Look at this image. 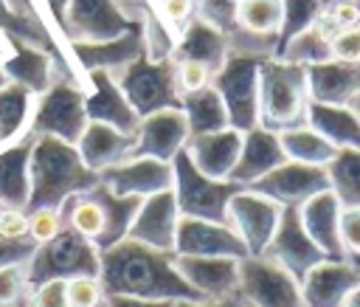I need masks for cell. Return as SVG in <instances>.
Here are the masks:
<instances>
[{"label": "cell", "instance_id": "obj_1", "mask_svg": "<svg viewBox=\"0 0 360 307\" xmlns=\"http://www.w3.org/2000/svg\"><path fill=\"white\" fill-rule=\"evenodd\" d=\"M98 253V282L107 296H132L149 301L200 299L180 276L172 251H158L124 237Z\"/></svg>", "mask_w": 360, "mask_h": 307}, {"label": "cell", "instance_id": "obj_2", "mask_svg": "<svg viewBox=\"0 0 360 307\" xmlns=\"http://www.w3.org/2000/svg\"><path fill=\"white\" fill-rule=\"evenodd\" d=\"M28 180H31L28 208H39V206L62 208L65 200L96 186L98 175L84 166L76 144L51 135H31Z\"/></svg>", "mask_w": 360, "mask_h": 307}, {"label": "cell", "instance_id": "obj_3", "mask_svg": "<svg viewBox=\"0 0 360 307\" xmlns=\"http://www.w3.org/2000/svg\"><path fill=\"white\" fill-rule=\"evenodd\" d=\"M309 93L304 65L267 56L259 68V124L281 132L307 121Z\"/></svg>", "mask_w": 360, "mask_h": 307}, {"label": "cell", "instance_id": "obj_4", "mask_svg": "<svg viewBox=\"0 0 360 307\" xmlns=\"http://www.w3.org/2000/svg\"><path fill=\"white\" fill-rule=\"evenodd\" d=\"M84 127H87L84 84L56 76L42 93L34 96L28 135H51V138L76 144Z\"/></svg>", "mask_w": 360, "mask_h": 307}, {"label": "cell", "instance_id": "obj_5", "mask_svg": "<svg viewBox=\"0 0 360 307\" xmlns=\"http://www.w3.org/2000/svg\"><path fill=\"white\" fill-rule=\"evenodd\" d=\"M264 59L267 56L228 51L225 62L217 68L211 79L214 90L225 104L231 127L239 132L259 124V68Z\"/></svg>", "mask_w": 360, "mask_h": 307}, {"label": "cell", "instance_id": "obj_6", "mask_svg": "<svg viewBox=\"0 0 360 307\" xmlns=\"http://www.w3.org/2000/svg\"><path fill=\"white\" fill-rule=\"evenodd\" d=\"M98 248L70 231H59L51 242L37 245L31 259L25 262V276H28V290L34 284L51 282V279H73V276H98Z\"/></svg>", "mask_w": 360, "mask_h": 307}, {"label": "cell", "instance_id": "obj_7", "mask_svg": "<svg viewBox=\"0 0 360 307\" xmlns=\"http://www.w3.org/2000/svg\"><path fill=\"white\" fill-rule=\"evenodd\" d=\"M172 192H174L180 217L225 223L228 200L239 192V186L231 180H214V177L202 175L188 161V155L180 152L172 161Z\"/></svg>", "mask_w": 360, "mask_h": 307}, {"label": "cell", "instance_id": "obj_8", "mask_svg": "<svg viewBox=\"0 0 360 307\" xmlns=\"http://www.w3.org/2000/svg\"><path fill=\"white\" fill-rule=\"evenodd\" d=\"M118 87L138 115H149L163 107H180V90L174 82V59L138 56L115 70Z\"/></svg>", "mask_w": 360, "mask_h": 307}, {"label": "cell", "instance_id": "obj_9", "mask_svg": "<svg viewBox=\"0 0 360 307\" xmlns=\"http://www.w3.org/2000/svg\"><path fill=\"white\" fill-rule=\"evenodd\" d=\"M239 299L250 307H304L301 282L264 253L239 259Z\"/></svg>", "mask_w": 360, "mask_h": 307}, {"label": "cell", "instance_id": "obj_10", "mask_svg": "<svg viewBox=\"0 0 360 307\" xmlns=\"http://www.w3.org/2000/svg\"><path fill=\"white\" fill-rule=\"evenodd\" d=\"M138 20H132L115 0H68L59 31L70 42H107L127 34Z\"/></svg>", "mask_w": 360, "mask_h": 307}, {"label": "cell", "instance_id": "obj_11", "mask_svg": "<svg viewBox=\"0 0 360 307\" xmlns=\"http://www.w3.org/2000/svg\"><path fill=\"white\" fill-rule=\"evenodd\" d=\"M278 217H281L278 203L267 200L264 194H259L253 189H239L228 200L225 223L236 231V237L248 248V256H259V253H264L267 242L273 239Z\"/></svg>", "mask_w": 360, "mask_h": 307}, {"label": "cell", "instance_id": "obj_12", "mask_svg": "<svg viewBox=\"0 0 360 307\" xmlns=\"http://www.w3.org/2000/svg\"><path fill=\"white\" fill-rule=\"evenodd\" d=\"M248 189L264 194L267 200L278 203L281 208H290V206L298 208L301 203H307L318 192H326L329 189V177H326V166H309V163H298V161H284V163H278L273 172H267L264 177H259Z\"/></svg>", "mask_w": 360, "mask_h": 307}, {"label": "cell", "instance_id": "obj_13", "mask_svg": "<svg viewBox=\"0 0 360 307\" xmlns=\"http://www.w3.org/2000/svg\"><path fill=\"white\" fill-rule=\"evenodd\" d=\"M264 256L276 259L284 270H290L298 282L318 265L323 262V251L312 242V237L304 231L301 225V217H298V208L290 206V208H281V217H278V225L273 231V239L267 242L264 248Z\"/></svg>", "mask_w": 360, "mask_h": 307}, {"label": "cell", "instance_id": "obj_14", "mask_svg": "<svg viewBox=\"0 0 360 307\" xmlns=\"http://www.w3.org/2000/svg\"><path fill=\"white\" fill-rule=\"evenodd\" d=\"M98 183L110 189L118 197H149L158 192L172 189V163L149 158V155H132L98 175Z\"/></svg>", "mask_w": 360, "mask_h": 307}, {"label": "cell", "instance_id": "obj_15", "mask_svg": "<svg viewBox=\"0 0 360 307\" xmlns=\"http://www.w3.org/2000/svg\"><path fill=\"white\" fill-rule=\"evenodd\" d=\"M174 256H231L245 259L248 248L228 223L180 217L174 231Z\"/></svg>", "mask_w": 360, "mask_h": 307}, {"label": "cell", "instance_id": "obj_16", "mask_svg": "<svg viewBox=\"0 0 360 307\" xmlns=\"http://www.w3.org/2000/svg\"><path fill=\"white\" fill-rule=\"evenodd\" d=\"M191 132L186 124V115L180 107H163L149 115H141L135 130V152L132 155H149L158 161L172 163L188 144Z\"/></svg>", "mask_w": 360, "mask_h": 307}, {"label": "cell", "instance_id": "obj_17", "mask_svg": "<svg viewBox=\"0 0 360 307\" xmlns=\"http://www.w3.org/2000/svg\"><path fill=\"white\" fill-rule=\"evenodd\" d=\"M84 110L87 121L110 124L127 135H135L141 115L129 107L127 96L118 87L115 73L110 70H87L84 73Z\"/></svg>", "mask_w": 360, "mask_h": 307}, {"label": "cell", "instance_id": "obj_18", "mask_svg": "<svg viewBox=\"0 0 360 307\" xmlns=\"http://www.w3.org/2000/svg\"><path fill=\"white\" fill-rule=\"evenodd\" d=\"M357 284L360 265L354 259H323L301 279V301L304 307H343Z\"/></svg>", "mask_w": 360, "mask_h": 307}, {"label": "cell", "instance_id": "obj_19", "mask_svg": "<svg viewBox=\"0 0 360 307\" xmlns=\"http://www.w3.org/2000/svg\"><path fill=\"white\" fill-rule=\"evenodd\" d=\"M186 284L200 299L239 296V259L231 256H174Z\"/></svg>", "mask_w": 360, "mask_h": 307}, {"label": "cell", "instance_id": "obj_20", "mask_svg": "<svg viewBox=\"0 0 360 307\" xmlns=\"http://www.w3.org/2000/svg\"><path fill=\"white\" fill-rule=\"evenodd\" d=\"M177 220H180V211H177L174 192L166 189V192H158V194H149V197L141 200L127 237L135 239V242H143L149 248L174 253Z\"/></svg>", "mask_w": 360, "mask_h": 307}, {"label": "cell", "instance_id": "obj_21", "mask_svg": "<svg viewBox=\"0 0 360 307\" xmlns=\"http://www.w3.org/2000/svg\"><path fill=\"white\" fill-rule=\"evenodd\" d=\"M309 101L318 104H352L360 96V62L323 59L304 68Z\"/></svg>", "mask_w": 360, "mask_h": 307}, {"label": "cell", "instance_id": "obj_22", "mask_svg": "<svg viewBox=\"0 0 360 307\" xmlns=\"http://www.w3.org/2000/svg\"><path fill=\"white\" fill-rule=\"evenodd\" d=\"M239 149H242V132L233 127H225L217 132L191 135L183 152L202 175L214 180H231V172L239 161Z\"/></svg>", "mask_w": 360, "mask_h": 307}, {"label": "cell", "instance_id": "obj_23", "mask_svg": "<svg viewBox=\"0 0 360 307\" xmlns=\"http://www.w3.org/2000/svg\"><path fill=\"white\" fill-rule=\"evenodd\" d=\"M284 161L287 158L281 152L278 132L256 124V127L242 132V149H239V161L231 172V183H236L239 189H248Z\"/></svg>", "mask_w": 360, "mask_h": 307}, {"label": "cell", "instance_id": "obj_24", "mask_svg": "<svg viewBox=\"0 0 360 307\" xmlns=\"http://www.w3.org/2000/svg\"><path fill=\"white\" fill-rule=\"evenodd\" d=\"M76 149L84 161V166L96 175H101L104 169L132 158L135 152V135H127L110 124L101 121H87L84 132L76 141Z\"/></svg>", "mask_w": 360, "mask_h": 307}, {"label": "cell", "instance_id": "obj_25", "mask_svg": "<svg viewBox=\"0 0 360 307\" xmlns=\"http://www.w3.org/2000/svg\"><path fill=\"white\" fill-rule=\"evenodd\" d=\"M0 68H3V73H6L8 82L31 90L34 96L42 93L59 76L51 54L45 48L31 45V42H22V39H8V54L3 56Z\"/></svg>", "mask_w": 360, "mask_h": 307}, {"label": "cell", "instance_id": "obj_26", "mask_svg": "<svg viewBox=\"0 0 360 307\" xmlns=\"http://www.w3.org/2000/svg\"><path fill=\"white\" fill-rule=\"evenodd\" d=\"M340 200L326 189L309 197L307 203L298 206V217L304 231L312 237V242L323 251L326 259H346L340 248V234H338V220H340Z\"/></svg>", "mask_w": 360, "mask_h": 307}, {"label": "cell", "instance_id": "obj_27", "mask_svg": "<svg viewBox=\"0 0 360 307\" xmlns=\"http://www.w3.org/2000/svg\"><path fill=\"white\" fill-rule=\"evenodd\" d=\"M62 214H65V225L70 231L90 239L101 251V242L107 237V203H104V186L101 183L65 200Z\"/></svg>", "mask_w": 360, "mask_h": 307}, {"label": "cell", "instance_id": "obj_28", "mask_svg": "<svg viewBox=\"0 0 360 307\" xmlns=\"http://www.w3.org/2000/svg\"><path fill=\"white\" fill-rule=\"evenodd\" d=\"M307 124L318 130L335 149H360V118L352 104H318L309 101Z\"/></svg>", "mask_w": 360, "mask_h": 307}, {"label": "cell", "instance_id": "obj_29", "mask_svg": "<svg viewBox=\"0 0 360 307\" xmlns=\"http://www.w3.org/2000/svg\"><path fill=\"white\" fill-rule=\"evenodd\" d=\"M174 56H183V59H197V62H205L214 73L217 68L225 62L228 56V37L214 28L211 23L200 20V17H191L186 23V28L177 34V45H174Z\"/></svg>", "mask_w": 360, "mask_h": 307}, {"label": "cell", "instance_id": "obj_30", "mask_svg": "<svg viewBox=\"0 0 360 307\" xmlns=\"http://www.w3.org/2000/svg\"><path fill=\"white\" fill-rule=\"evenodd\" d=\"M28 152L31 135L0 146V203L11 208H28L31 180H28Z\"/></svg>", "mask_w": 360, "mask_h": 307}, {"label": "cell", "instance_id": "obj_31", "mask_svg": "<svg viewBox=\"0 0 360 307\" xmlns=\"http://www.w3.org/2000/svg\"><path fill=\"white\" fill-rule=\"evenodd\" d=\"M31 110H34L31 90H25L14 82L0 84V146L28 138Z\"/></svg>", "mask_w": 360, "mask_h": 307}, {"label": "cell", "instance_id": "obj_32", "mask_svg": "<svg viewBox=\"0 0 360 307\" xmlns=\"http://www.w3.org/2000/svg\"><path fill=\"white\" fill-rule=\"evenodd\" d=\"M278 144H281V152L287 161H298V163H309V166H326L338 155V149L307 121L298 127L281 130Z\"/></svg>", "mask_w": 360, "mask_h": 307}, {"label": "cell", "instance_id": "obj_33", "mask_svg": "<svg viewBox=\"0 0 360 307\" xmlns=\"http://www.w3.org/2000/svg\"><path fill=\"white\" fill-rule=\"evenodd\" d=\"M180 110L186 115V124H188V132L191 135L217 132V130L231 127L228 113H225V104H222L219 93L214 90V84H208V87H202L197 93L183 96L180 99Z\"/></svg>", "mask_w": 360, "mask_h": 307}, {"label": "cell", "instance_id": "obj_34", "mask_svg": "<svg viewBox=\"0 0 360 307\" xmlns=\"http://www.w3.org/2000/svg\"><path fill=\"white\" fill-rule=\"evenodd\" d=\"M284 17V3L281 0H236V25L233 31L250 34L256 39H270L276 42L278 28Z\"/></svg>", "mask_w": 360, "mask_h": 307}, {"label": "cell", "instance_id": "obj_35", "mask_svg": "<svg viewBox=\"0 0 360 307\" xmlns=\"http://www.w3.org/2000/svg\"><path fill=\"white\" fill-rule=\"evenodd\" d=\"M326 177L340 206H360V149H338L326 163Z\"/></svg>", "mask_w": 360, "mask_h": 307}, {"label": "cell", "instance_id": "obj_36", "mask_svg": "<svg viewBox=\"0 0 360 307\" xmlns=\"http://www.w3.org/2000/svg\"><path fill=\"white\" fill-rule=\"evenodd\" d=\"M284 3V17H281V28H278V37H276V56L281 54V48L298 37L301 31L312 28L323 3L326 0H281Z\"/></svg>", "mask_w": 360, "mask_h": 307}, {"label": "cell", "instance_id": "obj_37", "mask_svg": "<svg viewBox=\"0 0 360 307\" xmlns=\"http://www.w3.org/2000/svg\"><path fill=\"white\" fill-rule=\"evenodd\" d=\"M59 231H65V214H62V208H53V206L28 208V239L34 245L51 242Z\"/></svg>", "mask_w": 360, "mask_h": 307}, {"label": "cell", "instance_id": "obj_38", "mask_svg": "<svg viewBox=\"0 0 360 307\" xmlns=\"http://www.w3.org/2000/svg\"><path fill=\"white\" fill-rule=\"evenodd\" d=\"M172 59H174V82H177L180 99L188 96V93H197V90H202V87L211 84L214 70H211L205 62L183 59V56H172Z\"/></svg>", "mask_w": 360, "mask_h": 307}, {"label": "cell", "instance_id": "obj_39", "mask_svg": "<svg viewBox=\"0 0 360 307\" xmlns=\"http://www.w3.org/2000/svg\"><path fill=\"white\" fill-rule=\"evenodd\" d=\"M68 307H101L107 293L98 282V276H73L65 282Z\"/></svg>", "mask_w": 360, "mask_h": 307}, {"label": "cell", "instance_id": "obj_40", "mask_svg": "<svg viewBox=\"0 0 360 307\" xmlns=\"http://www.w3.org/2000/svg\"><path fill=\"white\" fill-rule=\"evenodd\" d=\"M338 234H340V248H343L346 259H354L360 265V206L340 208Z\"/></svg>", "mask_w": 360, "mask_h": 307}, {"label": "cell", "instance_id": "obj_41", "mask_svg": "<svg viewBox=\"0 0 360 307\" xmlns=\"http://www.w3.org/2000/svg\"><path fill=\"white\" fill-rule=\"evenodd\" d=\"M28 293L25 265H6L0 268V307L17 304Z\"/></svg>", "mask_w": 360, "mask_h": 307}, {"label": "cell", "instance_id": "obj_42", "mask_svg": "<svg viewBox=\"0 0 360 307\" xmlns=\"http://www.w3.org/2000/svg\"><path fill=\"white\" fill-rule=\"evenodd\" d=\"M155 11L174 34H180L194 17V0H155Z\"/></svg>", "mask_w": 360, "mask_h": 307}, {"label": "cell", "instance_id": "obj_43", "mask_svg": "<svg viewBox=\"0 0 360 307\" xmlns=\"http://www.w3.org/2000/svg\"><path fill=\"white\" fill-rule=\"evenodd\" d=\"M28 307H68L65 279H51L28 290Z\"/></svg>", "mask_w": 360, "mask_h": 307}, {"label": "cell", "instance_id": "obj_44", "mask_svg": "<svg viewBox=\"0 0 360 307\" xmlns=\"http://www.w3.org/2000/svg\"><path fill=\"white\" fill-rule=\"evenodd\" d=\"M329 56L340 62H360V23L329 39Z\"/></svg>", "mask_w": 360, "mask_h": 307}, {"label": "cell", "instance_id": "obj_45", "mask_svg": "<svg viewBox=\"0 0 360 307\" xmlns=\"http://www.w3.org/2000/svg\"><path fill=\"white\" fill-rule=\"evenodd\" d=\"M0 237L3 239H28V211L25 208H0Z\"/></svg>", "mask_w": 360, "mask_h": 307}, {"label": "cell", "instance_id": "obj_46", "mask_svg": "<svg viewBox=\"0 0 360 307\" xmlns=\"http://www.w3.org/2000/svg\"><path fill=\"white\" fill-rule=\"evenodd\" d=\"M34 242L31 239H3L0 237V268L6 265H25L34 253Z\"/></svg>", "mask_w": 360, "mask_h": 307}, {"label": "cell", "instance_id": "obj_47", "mask_svg": "<svg viewBox=\"0 0 360 307\" xmlns=\"http://www.w3.org/2000/svg\"><path fill=\"white\" fill-rule=\"evenodd\" d=\"M245 301L239 296L233 299H183V301H172V307H242Z\"/></svg>", "mask_w": 360, "mask_h": 307}, {"label": "cell", "instance_id": "obj_48", "mask_svg": "<svg viewBox=\"0 0 360 307\" xmlns=\"http://www.w3.org/2000/svg\"><path fill=\"white\" fill-rule=\"evenodd\" d=\"M101 307H172V301H149V299H132V296H107Z\"/></svg>", "mask_w": 360, "mask_h": 307}, {"label": "cell", "instance_id": "obj_49", "mask_svg": "<svg viewBox=\"0 0 360 307\" xmlns=\"http://www.w3.org/2000/svg\"><path fill=\"white\" fill-rule=\"evenodd\" d=\"M343 307H360V284H357V287L349 293V299L343 301Z\"/></svg>", "mask_w": 360, "mask_h": 307}, {"label": "cell", "instance_id": "obj_50", "mask_svg": "<svg viewBox=\"0 0 360 307\" xmlns=\"http://www.w3.org/2000/svg\"><path fill=\"white\" fill-rule=\"evenodd\" d=\"M352 110H354V113H357V118H360V96L352 101Z\"/></svg>", "mask_w": 360, "mask_h": 307}, {"label": "cell", "instance_id": "obj_51", "mask_svg": "<svg viewBox=\"0 0 360 307\" xmlns=\"http://www.w3.org/2000/svg\"><path fill=\"white\" fill-rule=\"evenodd\" d=\"M242 307H250V304H242Z\"/></svg>", "mask_w": 360, "mask_h": 307}, {"label": "cell", "instance_id": "obj_52", "mask_svg": "<svg viewBox=\"0 0 360 307\" xmlns=\"http://www.w3.org/2000/svg\"><path fill=\"white\" fill-rule=\"evenodd\" d=\"M0 208H3V203H0Z\"/></svg>", "mask_w": 360, "mask_h": 307}, {"label": "cell", "instance_id": "obj_53", "mask_svg": "<svg viewBox=\"0 0 360 307\" xmlns=\"http://www.w3.org/2000/svg\"><path fill=\"white\" fill-rule=\"evenodd\" d=\"M194 3H197V0H194Z\"/></svg>", "mask_w": 360, "mask_h": 307}]
</instances>
